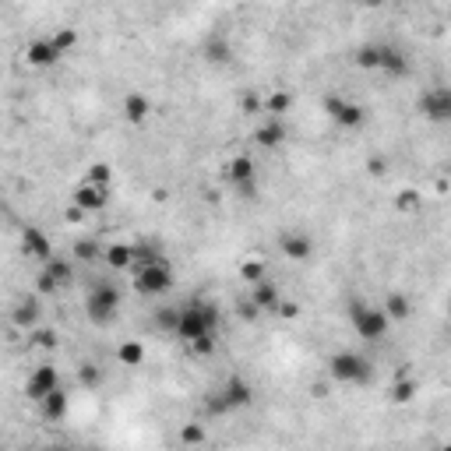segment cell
I'll list each match as a JSON object with an SVG mask.
<instances>
[{"instance_id":"6da1fadb","label":"cell","mask_w":451,"mask_h":451,"mask_svg":"<svg viewBox=\"0 0 451 451\" xmlns=\"http://www.w3.org/2000/svg\"><path fill=\"white\" fill-rule=\"evenodd\" d=\"M219 328V307L208 303V300H191L187 307H180V325H176V335L183 342H194V338H212Z\"/></svg>"},{"instance_id":"7a4b0ae2","label":"cell","mask_w":451,"mask_h":451,"mask_svg":"<svg viewBox=\"0 0 451 451\" xmlns=\"http://www.w3.org/2000/svg\"><path fill=\"white\" fill-rule=\"evenodd\" d=\"M250 402H254V388H250V381H247V377H240V374H233V377H226V385H219L216 392L208 395L205 409H208L212 416H226V412L247 409Z\"/></svg>"},{"instance_id":"3957f363","label":"cell","mask_w":451,"mask_h":451,"mask_svg":"<svg viewBox=\"0 0 451 451\" xmlns=\"http://www.w3.org/2000/svg\"><path fill=\"white\" fill-rule=\"evenodd\" d=\"M120 314V289L113 282H96L85 296V318L96 328H110Z\"/></svg>"},{"instance_id":"277c9868","label":"cell","mask_w":451,"mask_h":451,"mask_svg":"<svg viewBox=\"0 0 451 451\" xmlns=\"http://www.w3.org/2000/svg\"><path fill=\"white\" fill-rule=\"evenodd\" d=\"M349 321H353L356 335L367 338V342H381L385 332H388V314L377 310V307H367V303H360V300L349 303Z\"/></svg>"},{"instance_id":"5b68a950","label":"cell","mask_w":451,"mask_h":451,"mask_svg":"<svg viewBox=\"0 0 451 451\" xmlns=\"http://www.w3.org/2000/svg\"><path fill=\"white\" fill-rule=\"evenodd\" d=\"M328 374L338 385H367L374 370H370V363L360 353H335L328 360Z\"/></svg>"},{"instance_id":"8992f818","label":"cell","mask_w":451,"mask_h":451,"mask_svg":"<svg viewBox=\"0 0 451 451\" xmlns=\"http://www.w3.org/2000/svg\"><path fill=\"white\" fill-rule=\"evenodd\" d=\"M169 285H173V268L163 258L148 261V265H134V289L141 296H163V293H169Z\"/></svg>"},{"instance_id":"52a82bcc","label":"cell","mask_w":451,"mask_h":451,"mask_svg":"<svg viewBox=\"0 0 451 451\" xmlns=\"http://www.w3.org/2000/svg\"><path fill=\"white\" fill-rule=\"evenodd\" d=\"M325 113H328V120H332V123L345 127V131H356V127H363V123H367V110H363L360 103L342 99V96H328V99H325Z\"/></svg>"},{"instance_id":"ba28073f","label":"cell","mask_w":451,"mask_h":451,"mask_svg":"<svg viewBox=\"0 0 451 451\" xmlns=\"http://www.w3.org/2000/svg\"><path fill=\"white\" fill-rule=\"evenodd\" d=\"M226 180H229L243 198L258 194V166H254V159H250V156H236V159H229V163H226Z\"/></svg>"},{"instance_id":"9c48e42d","label":"cell","mask_w":451,"mask_h":451,"mask_svg":"<svg viewBox=\"0 0 451 451\" xmlns=\"http://www.w3.org/2000/svg\"><path fill=\"white\" fill-rule=\"evenodd\" d=\"M420 113L427 116V120H434V123H448L451 120V92L448 88H430V92H423L420 96Z\"/></svg>"},{"instance_id":"30bf717a","label":"cell","mask_w":451,"mask_h":451,"mask_svg":"<svg viewBox=\"0 0 451 451\" xmlns=\"http://www.w3.org/2000/svg\"><path fill=\"white\" fill-rule=\"evenodd\" d=\"M106 201H110V187H99V183H88V180L74 187V205L81 212H103Z\"/></svg>"},{"instance_id":"8fae6325","label":"cell","mask_w":451,"mask_h":451,"mask_svg":"<svg viewBox=\"0 0 451 451\" xmlns=\"http://www.w3.org/2000/svg\"><path fill=\"white\" fill-rule=\"evenodd\" d=\"M279 247L289 261H307V258L314 254V240H310L307 233H300V229H285L279 236Z\"/></svg>"},{"instance_id":"7c38bea8","label":"cell","mask_w":451,"mask_h":451,"mask_svg":"<svg viewBox=\"0 0 451 451\" xmlns=\"http://www.w3.org/2000/svg\"><path fill=\"white\" fill-rule=\"evenodd\" d=\"M56 385H60L56 367H36V370H32V377L25 381V395H29L32 402H43V398L54 392Z\"/></svg>"},{"instance_id":"4fadbf2b","label":"cell","mask_w":451,"mask_h":451,"mask_svg":"<svg viewBox=\"0 0 451 451\" xmlns=\"http://www.w3.org/2000/svg\"><path fill=\"white\" fill-rule=\"evenodd\" d=\"M21 250H25L29 258H36V261L54 258V243H50V236H46L39 226H25V229H21Z\"/></svg>"},{"instance_id":"5bb4252c","label":"cell","mask_w":451,"mask_h":451,"mask_svg":"<svg viewBox=\"0 0 451 451\" xmlns=\"http://www.w3.org/2000/svg\"><path fill=\"white\" fill-rule=\"evenodd\" d=\"M285 138H289V131H285V123H282L279 116H268V120L254 131V141H258L261 148H279V145H285Z\"/></svg>"},{"instance_id":"9a60e30c","label":"cell","mask_w":451,"mask_h":451,"mask_svg":"<svg viewBox=\"0 0 451 451\" xmlns=\"http://www.w3.org/2000/svg\"><path fill=\"white\" fill-rule=\"evenodd\" d=\"M39 300L36 296H25V300H18L14 303V310H11V321L18 325V328H25V332H32L36 325H39Z\"/></svg>"},{"instance_id":"2e32d148","label":"cell","mask_w":451,"mask_h":451,"mask_svg":"<svg viewBox=\"0 0 451 451\" xmlns=\"http://www.w3.org/2000/svg\"><path fill=\"white\" fill-rule=\"evenodd\" d=\"M60 56L64 54L54 46V39H36V43H29V50H25V60H29L32 67H54Z\"/></svg>"},{"instance_id":"e0dca14e","label":"cell","mask_w":451,"mask_h":451,"mask_svg":"<svg viewBox=\"0 0 451 451\" xmlns=\"http://www.w3.org/2000/svg\"><path fill=\"white\" fill-rule=\"evenodd\" d=\"M377 71H385V74H392V78H405V74H409V56L402 54L398 46H381V64H377Z\"/></svg>"},{"instance_id":"ac0fdd59","label":"cell","mask_w":451,"mask_h":451,"mask_svg":"<svg viewBox=\"0 0 451 451\" xmlns=\"http://www.w3.org/2000/svg\"><path fill=\"white\" fill-rule=\"evenodd\" d=\"M250 303H254L258 310H272V307L279 303V289H275L268 279L250 282Z\"/></svg>"},{"instance_id":"d6986e66","label":"cell","mask_w":451,"mask_h":451,"mask_svg":"<svg viewBox=\"0 0 451 451\" xmlns=\"http://www.w3.org/2000/svg\"><path fill=\"white\" fill-rule=\"evenodd\" d=\"M148 113H152L148 96H141V92L123 96V116H127V123H145V120H148Z\"/></svg>"},{"instance_id":"ffe728a7","label":"cell","mask_w":451,"mask_h":451,"mask_svg":"<svg viewBox=\"0 0 451 451\" xmlns=\"http://www.w3.org/2000/svg\"><path fill=\"white\" fill-rule=\"evenodd\" d=\"M205 60H208V64H229V60H233L229 39H226V36H212V39L205 43Z\"/></svg>"},{"instance_id":"44dd1931","label":"cell","mask_w":451,"mask_h":451,"mask_svg":"<svg viewBox=\"0 0 451 451\" xmlns=\"http://www.w3.org/2000/svg\"><path fill=\"white\" fill-rule=\"evenodd\" d=\"M381 310H385L388 318H395V321H405V318L412 314V303H409V296H405V293H388Z\"/></svg>"},{"instance_id":"7402d4cb","label":"cell","mask_w":451,"mask_h":451,"mask_svg":"<svg viewBox=\"0 0 451 451\" xmlns=\"http://www.w3.org/2000/svg\"><path fill=\"white\" fill-rule=\"evenodd\" d=\"M43 272H46V275H50L56 285H71V279H74V272H71V261H64V258H56V254L43 261Z\"/></svg>"},{"instance_id":"603a6c76","label":"cell","mask_w":451,"mask_h":451,"mask_svg":"<svg viewBox=\"0 0 451 451\" xmlns=\"http://www.w3.org/2000/svg\"><path fill=\"white\" fill-rule=\"evenodd\" d=\"M64 412H67V392L56 385L54 392L43 398V416L46 420H64Z\"/></svg>"},{"instance_id":"cb8c5ba5","label":"cell","mask_w":451,"mask_h":451,"mask_svg":"<svg viewBox=\"0 0 451 451\" xmlns=\"http://www.w3.org/2000/svg\"><path fill=\"white\" fill-rule=\"evenodd\" d=\"M103 261H106L110 268H116V272H120V268H131V247H127V243H113V247L103 250Z\"/></svg>"},{"instance_id":"d4e9b609","label":"cell","mask_w":451,"mask_h":451,"mask_svg":"<svg viewBox=\"0 0 451 451\" xmlns=\"http://www.w3.org/2000/svg\"><path fill=\"white\" fill-rule=\"evenodd\" d=\"M116 360H120L123 367H141V360H145V345H141V342H123V345L116 349Z\"/></svg>"},{"instance_id":"484cf974","label":"cell","mask_w":451,"mask_h":451,"mask_svg":"<svg viewBox=\"0 0 451 451\" xmlns=\"http://www.w3.org/2000/svg\"><path fill=\"white\" fill-rule=\"evenodd\" d=\"M353 60H356V67H363V71H377V64H381V46H360Z\"/></svg>"},{"instance_id":"4316f807","label":"cell","mask_w":451,"mask_h":451,"mask_svg":"<svg viewBox=\"0 0 451 451\" xmlns=\"http://www.w3.org/2000/svg\"><path fill=\"white\" fill-rule=\"evenodd\" d=\"M180 325V307H159L156 310V328L159 332H176Z\"/></svg>"},{"instance_id":"83f0119b","label":"cell","mask_w":451,"mask_h":451,"mask_svg":"<svg viewBox=\"0 0 451 451\" xmlns=\"http://www.w3.org/2000/svg\"><path fill=\"white\" fill-rule=\"evenodd\" d=\"M74 258L78 261H96V258H103V247L96 243V240H74Z\"/></svg>"},{"instance_id":"f1b7e54d","label":"cell","mask_w":451,"mask_h":451,"mask_svg":"<svg viewBox=\"0 0 451 451\" xmlns=\"http://www.w3.org/2000/svg\"><path fill=\"white\" fill-rule=\"evenodd\" d=\"M289 106H293V96H289V92H272V96L265 99V113H268V116H279V113H285Z\"/></svg>"},{"instance_id":"f546056e","label":"cell","mask_w":451,"mask_h":451,"mask_svg":"<svg viewBox=\"0 0 451 451\" xmlns=\"http://www.w3.org/2000/svg\"><path fill=\"white\" fill-rule=\"evenodd\" d=\"M50 39H54V46L60 50V54H67V50L78 46V32H74V29H56Z\"/></svg>"},{"instance_id":"4dcf8cb0","label":"cell","mask_w":451,"mask_h":451,"mask_svg":"<svg viewBox=\"0 0 451 451\" xmlns=\"http://www.w3.org/2000/svg\"><path fill=\"white\" fill-rule=\"evenodd\" d=\"M412 398H416V381H395L392 385V402L405 405V402H412Z\"/></svg>"},{"instance_id":"1f68e13d","label":"cell","mask_w":451,"mask_h":451,"mask_svg":"<svg viewBox=\"0 0 451 451\" xmlns=\"http://www.w3.org/2000/svg\"><path fill=\"white\" fill-rule=\"evenodd\" d=\"M78 381H81L85 388H99V381H103V370H99L96 363H81V370H78Z\"/></svg>"},{"instance_id":"d6a6232c","label":"cell","mask_w":451,"mask_h":451,"mask_svg":"<svg viewBox=\"0 0 451 451\" xmlns=\"http://www.w3.org/2000/svg\"><path fill=\"white\" fill-rule=\"evenodd\" d=\"M88 183H99V187H110L113 183V169L106 163H96V166L88 169V176H85Z\"/></svg>"},{"instance_id":"836d02e7","label":"cell","mask_w":451,"mask_h":451,"mask_svg":"<svg viewBox=\"0 0 451 451\" xmlns=\"http://www.w3.org/2000/svg\"><path fill=\"white\" fill-rule=\"evenodd\" d=\"M240 113H243V116L265 113V103H261V96H254V92H243V96H240Z\"/></svg>"},{"instance_id":"e575fe53","label":"cell","mask_w":451,"mask_h":451,"mask_svg":"<svg viewBox=\"0 0 451 451\" xmlns=\"http://www.w3.org/2000/svg\"><path fill=\"white\" fill-rule=\"evenodd\" d=\"M395 208H398V212H416V208H420V194H416V191H402V194L395 198Z\"/></svg>"},{"instance_id":"d590c367","label":"cell","mask_w":451,"mask_h":451,"mask_svg":"<svg viewBox=\"0 0 451 451\" xmlns=\"http://www.w3.org/2000/svg\"><path fill=\"white\" fill-rule=\"evenodd\" d=\"M180 441H183V445H201V441H205V427H201V423H187V427L180 430Z\"/></svg>"},{"instance_id":"8d00e7d4","label":"cell","mask_w":451,"mask_h":451,"mask_svg":"<svg viewBox=\"0 0 451 451\" xmlns=\"http://www.w3.org/2000/svg\"><path fill=\"white\" fill-rule=\"evenodd\" d=\"M187 349H191L194 356H208V353L216 349V335L212 338H194V342H187Z\"/></svg>"},{"instance_id":"74e56055","label":"cell","mask_w":451,"mask_h":451,"mask_svg":"<svg viewBox=\"0 0 451 451\" xmlns=\"http://www.w3.org/2000/svg\"><path fill=\"white\" fill-rule=\"evenodd\" d=\"M240 275L247 282H258V279H265V265L261 261H247L243 268H240Z\"/></svg>"},{"instance_id":"f35d334b","label":"cell","mask_w":451,"mask_h":451,"mask_svg":"<svg viewBox=\"0 0 451 451\" xmlns=\"http://www.w3.org/2000/svg\"><path fill=\"white\" fill-rule=\"evenodd\" d=\"M32 342L39 345V349H56V335L50 328H39V332H32Z\"/></svg>"},{"instance_id":"ab89813d","label":"cell","mask_w":451,"mask_h":451,"mask_svg":"<svg viewBox=\"0 0 451 451\" xmlns=\"http://www.w3.org/2000/svg\"><path fill=\"white\" fill-rule=\"evenodd\" d=\"M272 310H275V314H282V318H296V314H300V307H296L293 300H282V296H279V303H275Z\"/></svg>"},{"instance_id":"60d3db41","label":"cell","mask_w":451,"mask_h":451,"mask_svg":"<svg viewBox=\"0 0 451 451\" xmlns=\"http://www.w3.org/2000/svg\"><path fill=\"white\" fill-rule=\"evenodd\" d=\"M39 293H43V296H46V293H56V289H60V285H56L54 279H50V275H46V272H39Z\"/></svg>"},{"instance_id":"b9f144b4","label":"cell","mask_w":451,"mask_h":451,"mask_svg":"<svg viewBox=\"0 0 451 451\" xmlns=\"http://www.w3.org/2000/svg\"><path fill=\"white\" fill-rule=\"evenodd\" d=\"M67 219H71V223H81V219H85V212H81V208H78V205H74V208H71V212H67Z\"/></svg>"},{"instance_id":"7bdbcfd3","label":"cell","mask_w":451,"mask_h":451,"mask_svg":"<svg viewBox=\"0 0 451 451\" xmlns=\"http://www.w3.org/2000/svg\"><path fill=\"white\" fill-rule=\"evenodd\" d=\"M370 173L381 176V173H385V163H381V159H370Z\"/></svg>"},{"instance_id":"ee69618b","label":"cell","mask_w":451,"mask_h":451,"mask_svg":"<svg viewBox=\"0 0 451 451\" xmlns=\"http://www.w3.org/2000/svg\"><path fill=\"white\" fill-rule=\"evenodd\" d=\"M353 4H363V7H381V0H353Z\"/></svg>"},{"instance_id":"f6af8a7d","label":"cell","mask_w":451,"mask_h":451,"mask_svg":"<svg viewBox=\"0 0 451 451\" xmlns=\"http://www.w3.org/2000/svg\"><path fill=\"white\" fill-rule=\"evenodd\" d=\"M381 4H395V0H381Z\"/></svg>"}]
</instances>
